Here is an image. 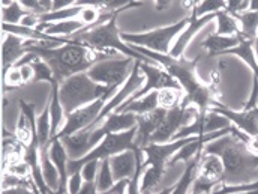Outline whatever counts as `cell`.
I'll return each mask as SVG.
<instances>
[{
	"mask_svg": "<svg viewBox=\"0 0 258 194\" xmlns=\"http://www.w3.org/2000/svg\"><path fill=\"white\" fill-rule=\"evenodd\" d=\"M114 184H116V181L113 178V172H111V167H110V158L101 161L99 172H98V176H96V190H98V194L108 191Z\"/></svg>",
	"mask_w": 258,
	"mask_h": 194,
	"instance_id": "33",
	"label": "cell"
},
{
	"mask_svg": "<svg viewBox=\"0 0 258 194\" xmlns=\"http://www.w3.org/2000/svg\"><path fill=\"white\" fill-rule=\"evenodd\" d=\"M210 110L227 118L233 127L240 129L242 132H245L251 137L258 135V107L251 109V110H245V109L243 110H231V109L222 106L219 101H216Z\"/></svg>",
	"mask_w": 258,
	"mask_h": 194,
	"instance_id": "13",
	"label": "cell"
},
{
	"mask_svg": "<svg viewBox=\"0 0 258 194\" xmlns=\"http://www.w3.org/2000/svg\"><path fill=\"white\" fill-rule=\"evenodd\" d=\"M102 132L107 134H119L123 131L137 127V115L134 113H111L108 115L104 122L99 125Z\"/></svg>",
	"mask_w": 258,
	"mask_h": 194,
	"instance_id": "21",
	"label": "cell"
},
{
	"mask_svg": "<svg viewBox=\"0 0 258 194\" xmlns=\"http://www.w3.org/2000/svg\"><path fill=\"white\" fill-rule=\"evenodd\" d=\"M173 191V187H170V188H165V190H162V191H159V193H153V191H146V193L143 194H171Z\"/></svg>",
	"mask_w": 258,
	"mask_h": 194,
	"instance_id": "46",
	"label": "cell"
},
{
	"mask_svg": "<svg viewBox=\"0 0 258 194\" xmlns=\"http://www.w3.org/2000/svg\"><path fill=\"white\" fill-rule=\"evenodd\" d=\"M240 26V36L243 39L255 41L258 36V12L246 11L243 14L234 15Z\"/></svg>",
	"mask_w": 258,
	"mask_h": 194,
	"instance_id": "26",
	"label": "cell"
},
{
	"mask_svg": "<svg viewBox=\"0 0 258 194\" xmlns=\"http://www.w3.org/2000/svg\"><path fill=\"white\" fill-rule=\"evenodd\" d=\"M257 39H258V36H257Z\"/></svg>",
	"mask_w": 258,
	"mask_h": 194,
	"instance_id": "49",
	"label": "cell"
},
{
	"mask_svg": "<svg viewBox=\"0 0 258 194\" xmlns=\"http://www.w3.org/2000/svg\"><path fill=\"white\" fill-rule=\"evenodd\" d=\"M200 115L198 109L194 106H186L182 103L180 106L167 110L165 119L156 132L152 135L150 143H168L174 138V135L186 125H189L194 119Z\"/></svg>",
	"mask_w": 258,
	"mask_h": 194,
	"instance_id": "9",
	"label": "cell"
},
{
	"mask_svg": "<svg viewBox=\"0 0 258 194\" xmlns=\"http://www.w3.org/2000/svg\"><path fill=\"white\" fill-rule=\"evenodd\" d=\"M254 52H255V58L258 62V39H255V42H254Z\"/></svg>",
	"mask_w": 258,
	"mask_h": 194,
	"instance_id": "47",
	"label": "cell"
},
{
	"mask_svg": "<svg viewBox=\"0 0 258 194\" xmlns=\"http://www.w3.org/2000/svg\"><path fill=\"white\" fill-rule=\"evenodd\" d=\"M204 154H215L222 160L224 176L222 184L227 185H240L251 184L257 176L258 155L252 154L246 143L234 134H227L209 141L204 149Z\"/></svg>",
	"mask_w": 258,
	"mask_h": 194,
	"instance_id": "2",
	"label": "cell"
},
{
	"mask_svg": "<svg viewBox=\"0 0 258 194\" xmlns=\"http://www.w3.org/2000/svg\"><path fill=\"white\" fill-rule=\"evenodd\" d=\"M30 41H26L17 35L6 33L2 42V59H3V71L12 68L18 61H21L27 55Z\"/></svg>",
	"mask_w": 258,
	"mask_h": 194,
	"instance_id": "17",
	"label": "cell"
},
{
	"mask_svg": "<svg viewBox=\"0 0 258 194\" xmlns=\"http://www.w3.org/2000/svg\"><path fill=\"white\" fill-rule=\"evenodd\" d=\"M6 172L9 175L18 176V178H23V179H30V176H32V167L24 160H21L18 163H14V164H8Z\"/></svg>",
	"mask_w": 258,
	"mask_h": 194,
	"instance_id": "36",
	"label": "cell"
},
{
	"mask_svg": "<svg viewBox=\"0 0 258 194\" xmlns=\"http://www.w3.org/2000/svg\"><path fill=\"white\" fill-rule=\"evenodd\" d=\"M140 68H141V72L146 77V83H144V86L138 92H135L129 98L123 106H126V104L132 103V101H137V100L146 96L147 93H150L153 90H158V92L162 90V89H180L182 90V87L179 86V83L165 69H162L161 66H158V65L143 64L141 62Z\"/></svg>",
	"mask_w": 258,
	"mask_h": 194,
	"instance_id": "11",
	"label": "cell"
},
{
	"mask_svg": "<svg viewBox=\"0 0 258 194\" xmlns=\"http://www.w3.org/2000/svg\"><path fill=\"white\" fill-rule=\"evenodd\" d=\"M225 11L228 14H231L233 17L234 15H239V14H243V12L249 11V2H245V0H236V2H233V0H230V2H227Z\"/></svg>",
	"mask_w": 258,
	"mask_h": 194,
	"instance_id": "40",
	"label": "cell"
},
{
	"mask_svg": "<svg viewBox=\"0 0 258 194\" xmlns=\"http://www.w3.org/2000/svg\"><path fill=\"white\" fill-rule=\"evenodd\" d=\"M78 194H98L96 182H84L83 188L78 191Z\"/></svg>",
	"mask_w": 258,
	"mask_h": 194,
	"instance_id": "45",
	"label": "cell"
},
{
	"mask_svg": "<svg viewBox=\"0 0 258 194\" xmlns=\"http://www.w3.org/2000/svg\"><path fill=\"white\" fill-rule=\"evenodd\" d=\"M32 66H33V71H35V77H33V81H32L33 84L39 83V81H48L51 84L56 80L54 78V72L50 68V65L47 64L45 61H42L41 58L35 59L32 62Z\"/></svg>",
	"mask_w": 258,
	"mask_h": 194,
	"instance_id": "35",
	"label": "cell"
},
{
	"mask_svg": "<svg viewBox=\"0 0 258 194\" xmlns=\"http://www.w3.org/2000/svg\"><path fill=\"white\" fill-rule=\"evenodd\" d=\"M216 18V15H206V17H195L192 12H191V15H189V23H188V26L183 29V32L179 35V38L174 41V44H173V48H171V52H170V56H173V58H182L183 56V53H185V50H186V47L189 45V42L194 39V36L204 27V26H207L210 21H213Z\"/></svg>",
	"mask_w": 258,
	"mask_h": 194,
	"instance_id": "16",
	"label": "cell"
},
{
	"mask_svg": "<svg viewBox=\"0 0 258 194\" xmlns=\"http://www.w3.org/2000/svg\"><path fill=\"white\" fill-rule=\"evenodd\" d=\"M240 42V35L239 36H218V35H209L203 42L201 47L207 52L209 58L215 56H222L225 52L237 47Z\"/></svg>",
	"mask_w": 258,
	"mask_h": 194,
	"instance_id": "20",
	"label": "cell"
},
{
	"mask_svg": "<svg viewBox=\"0 0 258 194\" xmlns=\"http://www.w3.org/2000/svg\"><path fill=\"white\" fill-rule=\"evenodd\" d=\"M225 8H227V2H219V0L209 2V0H206V2H201V3L195 2L191 12L195 17L200 18V17H206V15H216L218 12L225 11Z\"/></svg>",
	"mask_w": 258,
	"mask_h": 194,
	"instance_id": "34",
	"label": "cell"
},
{
	"mask_svg": "<svg viewBox=\"0 0 258 194\" xmlns=\"http://www.w3.org/2000/svg\"><path fill=\"white\" fill-rule=\"evenodd\" d=\"M3 74H5V87L6 89H14V87L24 84V81L21 78V72L18 68L12 66L8 71H3Z\"/></svg>",
	"mask_w": 258,
	"mask_h": 194,
	"instance_id": "37",
	"label": "cell"
},
{
	"mask_svg": "<svg viewBox=\"0 0 258 194\" xmlns=\"http://www.w3.org/2000/svg\"><path fill=\"white\" fill-rule=\"evenodd\" d=\"M165 115H167V110L156 109L152 113L137 116V134H135L134 144L138 149H144L150 143L152 135L156 132V129L159 128L161 124L164 122Z\"/></svg>",
	"mask_w": 258,
	"mask_h": 194,
	"instance_id": "15",
	"label": "cell"
},
{
	"mask_svg": "<svg viewBox=\"0 0 258 194\" xmlns=\"http://www.w3.org/2000/svg\"><path fill=\"white\" fill-rule=\"evenodd\" d=\"M135 134H137V127L128 129V131H123V132H119V134H107L104 137V140L95 149H92L84 158L69 160L68 173L72 175L75 172H81L83 166L89 161H104V160H108L123 151L137 152L138 148L134 144Z\"/></svg>",
	"mask_w": 258,
	"mask_h": 194,
	"instance_id": "7",
	"label": "cell"
},
{
	"mask_svg": "<svg viewBox=\"0 0 258 194\" xmlns=\"http://www.w3.org/2000/svg\"><path fill=\"white\" fill-rule=\"evenodd\" d=\"M110 92L116 93V90L107 89L105 86L95 83L87 75V72L72 75L62 81L59 86V96H60V103L63 106L66 116L74 113L75 110L83 109L87 104L105 96Z\"/></svg>",
	"mask_w": 258,
	"mask_h": 194,
	"instance_id": "5",
	"label": "cell"
},
{
	"mask_svg": "<svg viewBox=\"0 0 258 194\" xmlns=\"http://www.w3.org/2000/svg\"><path fill=\"white\" fill-rule=\"evenodd\" d=\"M183 96H185V93L180 89H162V90L158 92L159 109L171 110V109H174V107L182 104Z\"/></svg>",
	"mask_w": 258,
	"mask_h": 194,
	"instance_id": "32",
	"label": "cell"
},
{
	"mask_svg": "<svg viewBox=\"0 0 258 194\" xmlns=\"http://www.w3.org/2000/svg\"><path fill=\"white\" fill-rule=\"evenodd\" d=\"M156 109H159V103H158V90H153L150 93H147L146 96L132 101L126 106H122L116 113H134L137 116L140 115H147L155 112Z\"/></svg>",
	"mask_w": 258,
	"mask_h": 194,
	"instance_id": "25",
	"label": "cell"
},
{
	"mask_svg": "<svg viewBox=\"0 0 258 194\" xmlns=\"http://www.w3.org/2000/svg\"><path fill=\"white\" fill-rule=\"evenodd\" d=\"M36 135L39 148H45L51 141V115H50V104L45 106L44 112L36 119Z\"/></svg>",
	"mask_w": 258,
	"mask_h": 194,
	"instance_id": "30",
	"label": "cell"
},
{
	"mask_svg": "<svg viewBox=\"0 0 258 194\" xmlns=\"http://www.w3.org/2000/svg\"><path fill=\"white\" fill-rule=\"evenodd\" d=\"M18 69H20V72H21V78H23L24 84H26V83H32V81H33L35 71H33V66H32V64L21 65V66H18Z\"/></svg>",
	"mask_w": 258,
	"mask_h": 194,
	"instance_id": "42",
	"label": "cell"
},
{
	"mask_svg": "<svg viewBox=\"0 0 258 194\" xmlns=\"http://www.w3.org/2000/svg\"><path fill=\"white\" fill-rule=\"evenodd\" d=\"M233 194H258V190H251V191H240V193H233Z\"/></svg>",
	"mask_w": 258,
	"mask_h": 194,
	"instance_id": "48",
	"label": "cell"
},
{
	"mask_svg": "<svg viewBox=\"0 0 258 194\" xmlns=\"http://www.w3.org/2000/svg\"><path fill=\"white\" fill-rule=\"evenodd\" d=\"M83 185H84V179H83L81 172H75V173L69 175L68 185H66L68 194H78V191L83 188Z\"/></svg>",
	"mask_w": 258,
	"mask_h": 194,
	"instance_id": "39",
	"label": "cell"
},
{
	"mask_svg": "<svg viewBox=\"0 0 258 194\" xmlns=\"http://www.w3.org/2000/svg\"><path fill=\"white\" fill-rule=\"evenodd\" d=\"M164 172H165V167H161V166H146V169L143 170L141 178H140V190H141V193L153 191L158 187L159 181L162 179Z\"/></svg>",
	"mask_w": 258,
	"mask_h": 194,
	"instance_id": "29",
	"label": "cell"
},
{
	"mask_svg": "<svg viewBox=\"0 0 258 194\" xmlns=\"http://www.w3.org/2000/svg\"><path fill=\"white\" fill-rule=\"evenodd\" d=\"M137 155L134 151H123L110 158V167L113 172V178L116 182L123 179H132L137 172Z\"/></svg>",
	"mask_w": 258,
	"mask_h": 194,
	"instance_id": "19",
	"label": "cell"
},
{
	"mask_svg": "<svg viewBox=\"0 0 258 194\" xmlns=\"http://www.w3.org/2000/svg\"><path fill=\"white\" fill-rule=\"evenodd\" d=\"M30 14L20 2H3L2 3V20L3 24H12L17 26L21 23V20Z\"/></svg>",
	"mask_w": 258,
	"mask_h": 194,
	"instance_id": "28",
	"label": "cell"
},
{
	"mask_svg": "<svg viewBox=\"0 0 258 194\" xmlns=\"http://www.w3.org/2000/svg\"><path fill=\"white\" fill-rule=\"evenodd\" d=\"M113 95H114V92H110V93H107L105 96H102V98H99V100H96V101L87 104L86 107L78 109V110H75L74 113L68 115L66 119H64L63 128L59 131V134H57L54 138H64V137H68V135H72V134H75V132H78V131H83V129L87 128V127L93 125V124L96 122L99 113L102 112L105 103H107ZM51 140H53V138H51Z\"/></svg>",
	"mask_w": 258,
	"mask_h": 194,
	"instance_id": "10",
	"label": "cell"
},
{
	"mask_svg": "<svg viewBox=\"0 0 258 194\" xmlns=\"http://www.w3.org/2000/svg\"><path fill=\"white\" fill-rule=\"evenodd\" d=\"M254 42L255 41H249V39H243L240 36V42L237 47L225 52L224 55H231L234 58H239L242 62H245L246 66H249V69L254 74V78L258 80V62L255 58V52H254Z\"/></svg>",
	"mask_w": 258,
	"mask_h": 194,
	"instance_id": "24",
	"label": "cell"
},
{
	"mask_svg": "<svg viewBox=\"0 0 258 194\" xmlns=\"http://www.w3.org/2000/svg\"><path fill=\"white\" fill-rule=\"evenodd\" d=\"M36 42L38 41H30L27 53L36 55L38 58H41L42 61L50 65V68L54 72V78L59 83H62L72 75L87 72L95 64L111 58L108 55L95 52L93 48L84 44L68 41V39L66 44L56 48H44L36 45Z\"/></svg>",
	"mask_w": 258,
	"mask_h": 194,
	"instance_id": "3",
	"label": "cell"
},
{
	"mask_svg": "<svg viewBox=\"0 0 258 194\" xmlns=\"http://www.w3.org/2000/svg\"><path fill=\"white\" fill-rule=\"evenodd\" d=\"M258 107V80L254 78L252 80V90H251V95H249V100L246 101L245 104V110H251V109H255Z\"/></svg>",
	"mask_w": 258,
	"mask_h": 194,
	"instance_id": "41",
	"label": "cell"
},
{
	"mask_svg": "<svg viewBox=\"0 0 258 194\" xmlns=\"http://www.w3.org/2000/svg\"><path fill=\"white\" fill-rule=\"evenodd\" d=\"M198 160L200 158H194L189 163H186V169L183 172V175L180 176L179 182L173 187L171 194H188L189 190L192 188L194 181L197 178V172H198Z\"/></svg>",
	"mask_w": 258,
	"mask_h": 194,
	"instance_id": "31",
	"label": "cell"
},
{
	"mask_svg": "<svg viewBox=\"0 0 258 194\" xmlns=\"http://www.w3.org/2000/svg\"><path fill=\"white\" fill-rule=\"evenodd\" d=\"M99 166H101V161H89V163H86L83 166L81 175H83L84 182H96V176H98V172H99Z\"/></svg>",
	"mask_w": 258,
	"mask_h": 194,
	"instance_id": "38",
	"label": "cell"
},
{
	"mask_svg": "<svg viewBox=\"0 0 258 194\" xmlns=\"http://www.w3.org/2000/svg\"><path fill=\"white\" fill-rule=\"evenodd\" d=\"M231 124L228 122L227 118H224L219 113L215 112H207V113H200L192 122L186 127L180 129L174 138V140H180V138H186V137H198V135H204V134H210V132H216L221 129L230 128Z\"/></svg>",
	"mask_w": 258,
	"mask_h": 194,
	"instance_id": "12",
	"label": "cell"
},
{
	"mask_svg": "<svg viewBox=\"0 0 258 194\" xmlns=\"http://www.w3.org/2000/svg\"><path fill=\"white\" fill-rule=\"evenodd\" d=\"M215 20H216L215 35H218V36H239L240 35L239 21L227 11L218 12Z\"/></svg>",
	"mask_w": 258,
	"mask_h": 194,
	"instance_id": "27",
	"label": "cell"
},
{
	"mask_svg": "<svg viewBox=\"0 0 258 194\" xmlns=\"http://www.w3.org/2000/svg\"><path fill=\"white\" fill-rule=\"evenodd\" d=\"M60 140L63 143L69 160H81L92 149H95V146L92 143V128L78 131V132L68 135L64 138H60Z\"/></svg>",
	"mask_w": 258,
	"mask_h": 194,
	"instance_id": "18",
	"label": "cell"
},
{
	"mask_svg": "<svg viewBox=\"0 0 258 194\" xmlns=\"http://www.w3.org/2000/svg\"><path fill=\"white\" fill-rule=\"evenodd\" d=\"M117 15H119V12L116 15H113L108 21H105V23H102V24H99L96 27H92V29L86 27L81 32H78L74 36L66 38V39L84 44V45L93 48L95 52H99V53H104V55H108V56H114L116 52H119L125 58L141 61L144 64L156 65L153 61H150L149 58L140 55L131 45L123 42V39L120 36V32L117 29Z\"/></svg>",
	"mask_w": 258,
	"mask_h": 194,
	"instance_id": "4",
	"label": "cell"
},
{
	"mask_svg": "<svg viewBox=\"0 0 258 194\" xmlns=\"http://www.w3.org/2000/svg\"><path fill=\"white\" fill-rule=\"evenodd\" d=\"M135 52L140 55L149 58L156 65H159L162 69H165L182 87L185 96L183 101L186 106H194L198 109L200 113H207L213 107V104L218 101L215 86L210 83H204L197 72V62L195 61H188L186 58H173L170 55H159L155 52H150L143 47H135L131 45Z\"/></svg>",
	"mask_w": 258,
	"mask_h": 194,
	"instance_id": "1",
	"label": "cell"
},
{
	"mask_svg": "<svg viewBox=\"0 0 258 194\" xmlns=\"http://www.w3.org/2000/svg\"><path fill=\"white\" fill-rule=\"evenodd\" d=\"M2 194H35L33 187L32 190L29 187H12V188H5Z\"/></svg>",
	"mask_w": 258,
	"mask_h": 194,
	"instance_id": "44",
	"label": "cell"
},
{
	"mask_svg": "<svg viewBox=\"0 0 258 194\" xmlns=\"http://www.w3.org/2000/svg\"><path fill=\"white\" fill-rule=\"evenodd\" d=\"M48 146L39 148V154H41V170H42V176H44V181H45L47 188L51 190V191H57L62 187V179H60V173H59L57 167L54 166V163L51 161V158L48 155Z\"/></svg>",
	"mask_w": 258,
	"mask_h": 194,
	"instance_id": "22",
	"label": "cell"
},
{
	"mask_svg": "<svg viewBox=\"0 0 258 194\" xmlns=\"http://www.w3.org/2000/svg\"><path fill=\"white\" fill-rule=\"evenodd\" d=\"M128 185H129V179H123V181H119L116 182L108 191L105 193H99V194H126L128 191Z\"/></svg>",
	"mask_w": 258,
	"mask_h": 194,
	"instance_id": "43",
	"label": "cell"
},
{
	"mask_svg": "<svg viewBox=\"0 0 258 194\" xmlns=\"http://www.w3.org/2000/svg\"><path fill=\"white\" fill-rule=\"evenodd\" d=\"M194 138L195 137H186V138H180V140H174V141H168V143H149L143 149L144 157H146V166L165 167L168 164V161L173 158V155L177 151H180L185 144L191 143Z\"/></svg>",
	"mask_w": 258,
	"mask_h": 194,
	"instance_id": "14",
	"label": "cell"
},
{
	"mask_svg": "<svg viewBox=\"0 0 258 194\" xmlns=\"http://www.w3.org/2000/svg\"><path fill=\"white\" fill-rule=\"evenodd\" d=\"M135 65V59L123 58V59H104L95 64L89 71L87 75L98 84L105 86L107 89H120L129 78Z\"/></svg>",
	"mask_w": 258,
	"mask_h": 194,
	"instance_id": "8",
	"label": "cell"
},
{
	"mask_svg": "<svg viewBox=\"0 0 258 194\" xmlns=\"http://www.w3.org/2000/svg\"><path fill=\"white\" fill-rule=\"evenodd\" d=\"M188 23H189V17H185L180 21L165 27L141 32V33H120V36L123 42L128 45L143 47L159 55H170L173 48V41L179 38V35L183 32Z\"/></svg>",
	"mask_w": 258,
	"mask_h": 194,
	"instance_id": "6",
	"label": "cell"
},
{
	"mask_svg": "<svg viewBox=\"0 0 258 194\" xmlns=\"http://www.w3.org/2000/svg\"><path fill=\"white\" fill-rule=\"evenodd\" d=\"M48 155L51 158V161L54 163V166L57 167L59 173H60V179H62V187L66 188L68 185V179H69V173H68V163H69V157L66 154L63 143L60 138H53L50 141L48 146ZM68 191V190H66Z\"/></svg>",
	"mask_w": 258,
	"mask_h": 194,
	"instance_id": "23",
	"label": "cell"
}]
</instances>
